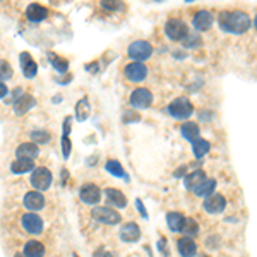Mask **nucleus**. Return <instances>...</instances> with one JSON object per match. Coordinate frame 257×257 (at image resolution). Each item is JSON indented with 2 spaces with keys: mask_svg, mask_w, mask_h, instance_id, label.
Segmentation results:
<instances>
[{
  "mask_svg": "<svg viewBox=\"0 0 257 257\" xmlns=\"http://www.w3.org/2000/svg\"><path fill=\"white\" fill-rule=\"evenodd\" d=\"M70 151H72V144H70L69 134H64V136H62V152H64V160H69V158H70Z\"/></svg>",
  "mask_w": 257,
  "mask_h": 257,
  "instance_id": "nucleus-34",
  "label": "nucleus"
},
{
  "mask_svg": "<svg viewBox=\"0 0 257 257\" xmlns=\"http://www.w3.org/2000/svg\"><path fill=\"white\" fill-rule=\"evenodd\" d=\"M40 154V148L34 142H22L16 150V156L21 160H34Z\"/></svg>",
  "mask_w": 257,
  "mask_h": 257,
  "instance_id": "nucleus-19",
  "label": "nucleus"
},
{
  "mask_svg": "<svg viewBox=\"0 0 257 257\" xmlns=\"http://www.w3.org/2000/svg\"><path fill=\"white\" fill-rule=\"evenodd\" d=\"M91 115V105H90V100L88 98H81L76 105V118L79 122H86Z\"/></svg>",
  "mask_w": 257,
  "mask_h": 257,
  "instance_id": "nucleus-26",
  "label": "nucleus"
},
{
  "mask_svg": "<svg viewBox=\"0 0 257 257\" xmlns=\"http://www.w3.org/2000/svg\"><path fill=\"white\" fill-rule=\"evenodd\" d=\"M182 234L188 236V238H192V236H196L199 234V224L196 223L194 220L186 218V223H184V226H182Z\"/></svg>",
  "mask_w": 257,
  "mask_h": 257,
  "instance_id": "nucleus-32",
  "label": "nucleus"
},
{
  "mask_svg": "<svg viewBox=\"0 0 257 257\" xmlns=\"http://www.w3.org/2000/svg\"><path fill=\"white\" fill-rule=\"evenodd\" d=\"M79 199L84 204H98L100 199H102V190L94 184H82L81 188H79Z\"/></svg>",
  "mask_w": 257,
  "mask_h": 257,
  "instance_id": "nucleus-10",
  "label": "nucleus"
},
{
  "mask_svg": "<svg viewBox=\"0 0 257 257\" xmlns=\"http://www.w3.org/2000/svg\"><path fill=\"white\" fill-rule=\"evenodd\" d=\"M166 112L176 120H187L194 114V106H192L190 100L186 98V96H180V98H175L174 102L168 105Z\"/></svg>",
  "mask_w": 257,
  "mask_h": 257,
  "instance_id": "nucleus-2",
  "label": "nucleus"
},
{
  "mask_svg": "<svg viewBox=\"0 0 257 257\" xmlns=\"http://www.w3.org/2000/svg\"><path fill=\"white\" fill-rule=\"evenodd\" d=\"M93 257H114V254H110V252L105 250V248H98V250L93 254Z\"/></svg>",
  "mask_w": 257,
  "mask_h": 257,
  "instance_id": "nucleus-38",
  "label": "nucleus"
},
{
  "mask_svg": "<svg viewBox=\"0 0 257 257\" xmlns=\"http://www.w3.org/2000/svg\"><path fill=\"white\" fill-rule=\"evenodd\" d=\"M176 247H178V254L182 257H194L198 254V246H196L194 238H188V236L178 238Z\"/></svg>",
  "mask_w": 257,
  "mask_h": 257,
  "instance_id": "nucleus-18",
  "label": "nucleus"
},
{
  "mask_svg": "<svg viewBox=\"0 0 257 257\" xmlns=\"http://www.w3.org/2000/svg\"><path fill=\"white\" fill-rule=\"evenodd\" d=\"M180 132H182L184 139H187L188 142L198 140L199 136H200V128H199L198 124H194V122H186L182 127H180Z\"/></svg>",
  "mask_w": 257,
  "mask_h": 257,
  "instance_id": "nucleus-24",
  "label": "nucleus"
},
{
  "mask_svg": "<svg viewBox=\"0 0 257 257\" xmlns=\"http://www.w3.org/2000/svg\"><path fill=\"white\" fill-rule=\"evenodd\" d=\"M224 208H226V199L222 194L212 192L208 198H204V210L210 214H220V212L224 211Z\"/></svg>",
  "mask_w": 257,
  "mask_h": 257,
  "instance_id": "nucleus-11",
  "label": "nucleus"
},
{
  "mask_svg": "<svg viewBox=\"0 0 257 257\" xmlns=\"http://www.w3.org/2000/svg\"><path fill=\"white\" fill-rule=\"evenodd\" d=\"M7 93H9V88H7V84L0 82V100H2V98H6Z\"/></svg>",
  "mask_w": 257,
  "mask_h": 257,
  "instance_id": "nucleus-39",
  "label": "nucleus"
},
{
  "mask_svg": "<svg viewBox=\"0 0 257 257\" xmlns=\"http://www.w3.org/2000/svg\"><path fill=\"white\" fill-rule=\"evenodd\" d=\"M48 60H50V64L54 66V69L58 72V74H66L67 70H69V62H67L66 58L58 57V55L55 54H48Z\"/></svg>",
  "mask_w": 257,
  "mask_h": 257,
  "instance_id": "nucleus-30",
  "label": "nucleus"
},
{
  "mask_svg": "<svg viewBox=\"0 0 257 257\" xmlns=\"http://www.w3.org/2000/svg\"><path fill=\"white\" fill-rule=\"evenodd\" d=\"M24 257H43L45 256V246L38 240H30L22 248Z\"/></svg>",
  "mask_w": 257,
  "mask_h": 257,
  "instance_id": "nucleus-21",
  "label": "nucleus"
},
{
  "mask_svg": "<svg viewBox=\"0 0 257 257\" xmlns=\"http://www.w3.org/2000/svg\"><path fill=\"white\" fill-rule=\"evenodd\" d=\"M46 16H48V9L43 6H40V4H30V6L26 7V18L30 19L31 22L45 21Z\"/></svg>",
  "mask_w": 257,
  "mask_h": 257,
  "instance_id": "nucleus-17",
  "label": "nucleus"
},
{
  "mask_svg": "<svg viewBox=\"0 0 257 257\" xmlns=\"http://www.w3.org/2000/svg\"><path fill=\"white\" fill-rule=\"evenodd\" d=\"M102 7L106 10H122L124 9V4L122 2H110V0H103Z\"/></svg>",
  "mask_w": 257,
  "mask_h": 257,
  "instance_id": "nucleus-36",
  "label": "nucleus"
},
{
  "mask_svg": "<svg viewBox=\"0 0 257 257\" xmlns=\"http://www.w3.org/2000/svg\"><path fill=\"white\" fill-rule=\"evenodd\" d=\"M34 105H36L34 96H31V94H21L14 102V114L18 115V117H22V115H26L28 112H30Z\"/></svg>",
  "mask_w": 257,
  "mask_h": 257,
  "instance_id": "nucleus-15",
  "label": "nucleus"
},
{
  "mask_svg": "<svg viewBox=\"0 0 257 257\" xmlns=\"http://www.w3.org/2000/svg\"><path fill=\"white\" fill-rule=\"evenodd\" d=\"M128 57L134 58V62H144L152 55V46L144 40H138V42L130 43L128 46Z\"/></svg>",
  "mask_w": 257,
  "mask_h": 257,
  "instance_id": "nucleus-6",
  "label": "nucleus"
},
{
  "mask_svg": "<svg viewBox=\"0 0 257 257\" xmlns=\"http://www.w3.org/2000/svg\"><path fill=\"white\" fill-rule=\"evenodd\" d=\"M106 172L108 174H112L114 176H120V178H126V182L128 180V175L126 174V170H124L122 163L117 162V160H108L106 164H105Z\"/></svg>",
  "mask_w": 257,
  "mask_h": 257,
  "instance_id": "nucleus-28",
  "label": "nucleus"
},
{
  "mask_svg": "<svg viewBox=\"0 0 257 257\" xmlns=\"http://www.w3.org/2000/svg\"><path fill=\"white\" fill-rule=\"evenodd\" d=\"M21 226L30 235H40L43 232V220L36 212H26L21 218Z\"/></svg>",
  "mask_w": 257,
  "mask_h": 257,
  "instance_id": "nucleus-7",
  "label": "nucleus"
},
{
  "mask_svg": "<svg viewBox=\"0 0 257 257\" xmlns=\"http://www.w3.org/2000/svg\"><path fill=\"white\" fill-rule=\"evenodd\" d=\"M30 138H31V142H34V144H46V142H50L52 136H50V132L45 130V128H40V130L31 132Z\"/></svg>",
  "mask_w": 257,
  "mask_h": 257,
  "instance_id": "nucleus-31",
  "label": "nucleus"
},
{
  "mask_svg": "<svg viewBox=\"0 0 257 257\" xmlns=\"http://www.w3.org/2000/svg\"><path fill=\"white\" fill-rule=\"evenodd\" d=\"M136 206H138V211L140 212V216H142L144 220H148L150 218V214H148V211H146V208H144V202L140 199H136Z\"/></svg>",
  "mask_w": 257,
  "mask_h": 257,
  "instance_id": "nucleus-37",
  "label": "nucleus"
},
{
  "mask_svg": "<svg viewBox=\"0 0 257 257\" xmlns=\"http://www.w3.org/2000/svg\"><path fill=\"white\" fill-rule=\"evenodd\" d=\"M91 216H93L98 223H103V224H118L122 222L120 212L112 210V208L96 206V208H93V211H91Z\"/></svg>",
  "mask_w": 257,
  "mask_h": 257,
  "instance_id": "nucleus-4",
  "label": "nucleus"
},
{
  "mask_svg": "<svg viewBox=\"0 0 257 257\" xmlns=\"http://www.w3.org/2000/svg\"><path fill=\"white\" fill-rule=\"evenodd\" d=\"M24 208H26L30 212H36V211H42L45 208V196L38 190H30L22 199Z\"/></svg>",
  "mask_w": 257,
  "mask_h": 257,
  "instance_id": "nucleus-12",
  "label": "nucleus"
},
{
  "mask_svg": "<svg viewBox=\"0 0 257 257\" xmlns=\"http://www.w3.org/2000/svg\"><path fill=\"white\" fill-rule=\"evenodd\" d=\"M140 117L139 115H130V114H126V117H124V122H130V120H139Z\"/></svg>",
  "mask_w": 257,
  "mask_h": 257,
  "instance_id": "nucleus-40",
  "label": "nucleus"
},
{
  "mask_svg": "<svg viewBox=\"0 0 257 257\" xmlns=\"http://www.w3.org/2000/svg\"><path fill=\"white\" fill-rule=\"evenodd\" d=\"M214 188H216V180L214 178H206L202 184H200V186L196 187L192 192H194L196 196H199V198H208V196L214 192Z\"/></svg>",
  "mask_w": 257,
  "mask_h": 257,
  "instance_id": "nucleus-27",
  "label": "nucleus"
},
{
  "mask_svg": "<svg viewBox=\"0 0 257 257\" xmlns=\"http://www.w3.org/2000/svg\"><path fill=\"white\" fill-rule=\"evenodd\" d=\"M30 182H31V186L34 187V190L43 192V190H46V188H50L52 182H54V175H52V172L48 170V168L38 166V168H34L33 174H31Z\"/></svg>",
  "mask_w": 257,
  "mask_h": 257,
  "instance_id": "nucleus-3",
  "label": "nucleus"
},
{
  "mask_svg": "<svg viewBox=\"0 0 257 257\" xmlns=\"http://www.w3.org/2000/svg\"><path fill=\"white\" fill-rule=\"evenodd\" d=\"M34 170V163L33 160H21V158H16L14 162L10 163V172L16 175H22L28 174V172H33Z\"/></svg>",
  "mask_w": 257,
  "mask_h": 257,
  "instance_id": "nucleus-22",
  "label": "nucleus"
},
{
  "mask_svg": "<svg viewBox=\"0 0 257 257\" xmlns=\"http://www.w3.org/2000/svg\"><path fill=\"white\" fill-rule=\"evenodd\" d=\"M164 33H166L170 40L182 42L188 33V28L182 19H168L166 24H164Z\"/></svg>",
  "mask_w": 257,
  "mask_h": 257,
  "instance_id": "nucleus-5",
  "label": "nucleus"
},
{
  "mask_svg": "<svg viewBox=\"0 0 257 257\" xmlns=\"http://www.w3.org/2000/svg\"><path fill=\"white\" fill-rule=\"evenodd\" d=\"M14 76V69L7 60H0V82H6Z\"/></svg>",
  "mask_w": 257,
  "mask_h": 257,
  "instance_id": "nucleus-33",
  "label": "nucleus"
},
{
  "mask_svg": "<svg viewBox=\"0 0 257 257\" xmlns=\"http://www.w3.org/2000/svg\"><path fill=\"white\" fill-rule=\"evenodd\" d=\"M182 43H184V45H186L187 48H192V46H198V45H199V43H200V38H199V36H196L194 33H190V31H188L186 38L182 40Z\"/></svg>",
  "mask_w": 257,
  "mask_h": 257,
  "instance_id": "nucleus-35",
  "label": "nucleus"
},
{
  "mask_svg": "<svg viewBox=\"0 0 257 257\" xmlns=\"http://www.w3.org/2000/svg\"><path fill=\"white\" fill-rule=\"evenodd\" d=\"M200 257H208V256H200Z\"/></svg>",
  "mask_w": 257,
  "mask_h": 257,
  "instance_id": "nucleus-42",
  "label": "nucleus"
},
{
  "mask_svg": "<svg viewBox=\"0 0 257 257\" xmlns=\"http://www.w3.org/2000/svg\"><path fill=\"white\" fill-rule=\"evenodd\" d=\"M124 74H126V78L128 79V81L140 82V81H144V79L148 78V67L144 66L142 62H130V64H127V66H126Z\"/></svg>",
  "mask_w": 257,
  "mask_h": 257,
  "instance_id": "nucleus-9",
  "label": "nucleus"
},
{
  "mask_svg": "<svg viewBox=\"0 0 257 257\" xmlns=\"http://www.w3.org/2000/svg\"><path fill=\"white\" fill-rule=\"evenodd\" d=\"M19 64H21V70L24 78L26 79L36 78V74H38V64L34 62L33 57H31L28 52H22V54L19 55Z\"/></svg>",
  "mask_w": 257,
  "mask_h": 257,
  "instance_id": "nucleus-13",
  "label": "nucleus"
},
{
  "mask_svg": "<svg viewBox=\"0 0 257 257\" xmlns=\"http://www.w3.org/2000/svg\"><path fill=\"white\" fill-rule=\"evenodd\" d=\"M120 240L127 244H134L140 238V228L138 223H127L120 228Z\"/></svg>",
  "mask_w": 257,
  "mask_h": 257,
  "instance_id": "nucleus-14",
  "label": "nucleus"
},
{
  "mask_svg": "<svg viewBox=\"0 0 257 257\" xmlns=\"http://www.w3.org/2000/svg\"><path fill=\"white\" fill-rule=\"evenodd\" d=\"M106 194V199L110 204H114V208H118V210H124L127 206V198L124 196L122 190L118 188H114V187H108L105 190Z\"/></svg>",
  "mask_w": 257,
  "mask_h": 257,
  "instance_id": "nucleus-20",
  "label": "nucleus"
},
{
  "mask_svg": "<svg viewBox=\"0 0 257 257\" xmlns=\"http://www.w3.org/2000/svg\"><path fill=\"white\" fill-rule=\"evenodd\" d=\"M210 150H211V144L208 142L206 139H200L199 138L198 140H194V142H192V151H194V156L198 160L204 158V156L210 152Z\"/></svg>",
  "mask_w": 257,
  "mask_h": 257,
  "instance_id": "nucleus-29",
  "label": "nucleus"
},
{
  "mask_svg": "<svg viewBox=\"0 0 257 257\" xmlns=\"http://www.w3.org/2000/svg\"><path fill=\"white\" fill-rule=\"evenodd\" d=\"M152 103V93L146 88H138L132 91L130 94V105L138 110H146L148 106H151Z\"/></svg>",
  "mask_w": 257,
  "mask_h": 257,
  "instance_id": "nucleus-8",
  "label": "nucleus"
},
{
  "mask_svg": "<svg viewBox=\"0 0 257 257\" xmlns=\"http://www.w3.org/2000/svg\"><path fill=\"white\" fill-rule=\"evenodd\" d=\"M72 257H79V256L78 254H72Z\"/></svg>",
  "mask_w": 257,
  "mask_h": 257,
  "instance_id": "nucleus-41",
  "label": "nucleus"
},
{
  "mask_svg": "<svg viewBox=\"0 0 257 257\" xmlns=\"http://www.w3.org/2000/svg\"><path fill=\"white\" fill-rule=\"evenodd\" d=\"M206 178H208V176L202 170H196V172L188 174L186 178H184V186H186V188H188V190H194V188L198 186H200V184H202Z\"/></svg>",
  "mask_w": 257,
  "mask_h": 257,
  "instance_id": "nucleus-23",
  "label": "nucleus"
},
{
  "mask_svg": "<svg viewBox=\"0 0 257 257\" xmlns=\"http://www.w3.org/2000/svg\"><path fill=\"white\" fill-rule=\"evenodd\" d=\"M220 28L224 33L244 34L250 30V16L242 10H224L220 14Z\"/></svg>",
  "mask_w": 257,
  "mask_h": 257,
  "instance_id": "nucleus-1",
  "label": "nucleus"
},
{
  "mask_svg": "<svg viewBox=\"0 0 257 257\" xmlns=\"http://www.w3.org/2000/svg\"><path fill=\"white\" fill-rule=\"evenodd\" d=\"M186 223V216L182 212H168L166 214V224L172 232H182V226Z\"/></svg>",
  "mask_w": 257,
  "mask_h": 257,
  "instance_id": "nucleus-25",
  "label": "nucleus"
},
{
  "mask_svg": "<svg viewBox=\"0 0 257 257\" xmlns=\"http://www.w3.org/2000/svg\"><path fill=\"white\" fill-rule=\"evenodd\" d=\"M16 257H21V256H16Z\"/></svg>",
  "mask_w": 257,
  "mask_h": 257,
  "instance_id": "nucleus-43",
  "label": "nucleus"
},
{
  "mask_svg": "<svg viewBox=\"0 0 257 257\" xmlns=\"http://www.w3.org/2000/svg\"><path fill=\"white\" fill-rule=\"evenodd\" d=\"M214 22V18L210 10H199L194 14V19H192V24L198 31H208Z\"/></svg>",
  "mask_w": 257,
  "mask_h": 257,
  "instance_id": "nucleus-16",
  "label": "nucleus"
}]
</instances>
